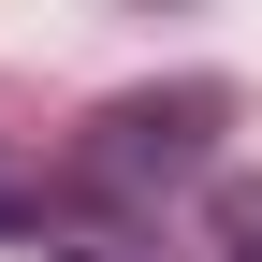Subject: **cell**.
Listing matches in <instances>:
<instances>
[{
    "instance_id": "3957f363",
    "label": "cell",
    "mask_w": 262,
    "mask_h": 262,
    "mask_svg": "<svg viewBox=\"0 0 262 262\" xmlns=\"http://www.w3.org/2000/svg\"><path fill=\"white\" fill-rule=\"evenodd\" d=\"M219 233H233V262H262V189H233V204H219Z\"/></svg>"
},
{
    "instance_id": "7a4b0ae2",
    "label": "cell",
    "mask_w": 262,
    "mask_h": 262,
    "mask_svg": "<svg viewBox=\"0 0 262 262\" xmlns=\"http://www.w3.org/2000/svg\"><path fill=\"white\" fill-rule=\"evenodd\" d=\"M44 204H58V189H29L15 160H0V233H44Z\"/></svg>"
},
{
    "instance_id": "6da1fadb",
    "label": "cell",
    "mask_w": 262,
    "mask_h": 262,
    "mask_svg": "<svg viewBox=\"0 0 262 262\" xmlns=\"http://www.w3.org/2000/svg\"><path fill=\"white\" fill-rule=\"evenodd\" d=\"M219 131H233V88H204V73L131 88V102H102L73 146H58V204L73 219H146L160 189L219 175Z\"/></svg>"
},
{
    "instance_id": "277c9868",
    "label": "cell",
    "mask_w": 262,
    "mask_h": 262,
    "mask_svg": "<svg viewBox=\"0 0 262 262\" xmlns=\"http://www.w3.org/2000/svg\"><path fill=\"white\" fill-rule=\"evenodd\" d=\"M58 262H131V248H58Z\"/></svg>"
}]
</instances>
